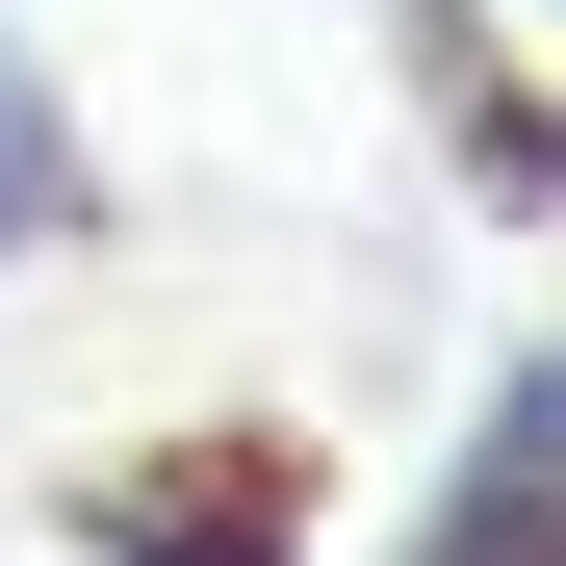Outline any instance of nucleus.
<instances>
[{"label": "nucleus", "instance_id": "nucleus-2", "mask_svg": "<svg viewBox=\"0 0 566 566\" xmlns=\"http://www.w3.org/2000/svg\"><path fill=\"white\" fill-rule=\"evenodd\" d=\"M77 541H104V566H283V541H232V490H104Z\"/></svg>", "mask_w": 566, "mask_h": 566}, {"label": "nucleus", "instance_id": "nucleus-1", "mask_svg": "<svg viewBox=\"0 0 566 566\" xmlns=\"http://www.w3.org/2000/svg\"><path fill=\"white\" fill-rule=\"evenodd\" d=\"M104 232V155H77V104L27 77V27H0V258H77Z\"/></svg>", "mask_w": 566, "mask_h": 566}]
</instances>
